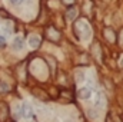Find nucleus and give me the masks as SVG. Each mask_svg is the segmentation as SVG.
I'll list each match as a JSON object with an SVG mask.
<instances>
[{
    "instance_id": "1",
    "label": "nucleus",
    "mask_w": 123,
    "mask_h": 122,
    "mask_svg": "<svg viewBox=\"0 0 123 122\" xmlns=\"http://www.w3.org/2000/svg\"><path fill=\"white\" fill-rule=\"evenodd\" d=\"M20 115L25 116V118H31V116H33V109H31V106L27 102H25V103L22 105V108H20Z\"/></svg>"
},
{
    "instance_id": "2",
    "label": "nucleus",
    "mask_w": 123,
    "mask_h": 122,
    "mask_svg": "<svg viewBox=\"0 0 123 122\" xmlns=\"http://www.w3.org/2000/svg\"><path fill=\"white\" fill-rule=\"evenodd\" d=\"M77 96H79L80 99H89V98L92 96L90 88H82V89H79V91H77Z\"/></svg>"
},
{
    "instance_id": "3",
    "label": "nucleus",
    "mask_w": 123,
    "mask_h": 122,
    "mask_svg": "<svg viewBox=\"0 0 123 122\" xmlns=\"http://www.w3.org/2000/svg\"><path fill=\"white\" fill-rule=\"evenodd\" d=\"M0 33L10 34L12 33V22H1L0 23Z\"/></svg>"
},
{
    "instance_id": "4",
    "label": "nucleus",
    "mask_w": 123,
    "mask_h": 122,
    "mask_svg": "<svg viewBox=\"0 0 123 122\" xmlns=\"http://www.w3.org/2000/svg\"><path fill=\"white\" fill-rule=\"evenodd\" d=\"M9 115V108L6 103H0V122H4Z\"/></svg>"
},
{
    "instance_id": "5",
    "label": "nucleus",
    "mask_w": 123,
    "mask_h": 122,
    "mask_svg": "<svg viewBox=\"0 0 123 122\" xmlns=\"http://www.w3.org/2000/svg\"><path fill=\"white\" fill-rule=\"evenodd\" d=\"M23 45H25V42H23V39L22 37H16L14 40H13V43H12V47H13V50H22L23 49Z\"/></svg>"
},
{
    "instance_id": "6",
    "label": "nucleus",
    "mask_w": 123,
    "mask_h": 122,
    "mask_svg": "<svg viewBox=\"0 0 123 122\" xmlns=\"http://www.w3.org/2000/svg\"><path fill=\"white\" fill-rule=\"evenodd\" d=\"M29 45H30L31 47H39L40 46V37L39 36H36V34H33V36H30L29 37Z\"/></svg>"
},
{
    "instance_id": "7",
    "label": "nucleus",
    "mask_w": 123,
    "mask_h": 122,
    "mask_svg": "<svg viewBox=\"0 0 123 122\" xmlns=\"http://www.w3.org/2000/svg\"><path fill=\"white\" fill-rule=\"evenodd\" d=\"M66 16H67V19H69V20H73V19L76 17V9H74V7H70V9L67 10Z\"/></svg>"
},
{
    "instance_id": "8",
    "label": "nucleus",
    "mask_w": 123,
    "mask_h": 122,
    "mask_svg": "<svg viewBox=\"0 0 123 122\" xmlns=\"http://www.w3.org/2000/svg\"><path fill=\"white\" fill-rule=\"evenodd\" d=\"M9 91H10L9 83H6V82H0V93H7Z\"/></svg>"
},
{
    "instance_id": "9",
    "label": "nucleus",
    "mask_w": 123,
    "mask_h": 122,
    "mask_svg": "<svg viewBox=\"0 0 123 122\" xmlns=\"http://www.w3.org/2000/svg\"><path fill=\"white\" fill-rule=\"evenodd\" d=\"M76 79H77V82H83V79H85L83 72H77V73H76Z\"/></svg>"
},
{
    "instance_id": "10",
    "label": "nucleus",
    "mask_w": 123,
    "mask_h": 122,
    "mask_svg": "<svg viewBox=\"0 0 123 122\" xmlns=\"http://www.w3.org/2000/svg\"><path fill=\"white\" fill-rule=\"evenodd\" d=\"M9 1H10V3H12L13 6H19V4H22V3H23L25 0H9Z\"/></svg>"
},
{
    "instance_id": "11",
    "label": "nucleus",
    "mask_w": 123,
    "mask_h": 122,
    "mask_svg": "<svg viewBox=\"0 0 123 122\" xmlns=\"http://www.w3.org/2000/svg\"><path fill=\"white\" fill-rule=\"evenodd\" d=\"M4 46H6V40H4L3 36H0V49H3Z\"/></svg>"
},
{
    "instance_id": "12",
    "label": "nucleus",
    "mask_w": 123,
    "mask_h": 122,
    "mask_svg": "<svg viewBox=\"0 0 123 122\" xmlns=\"http://www.w3.org/2000/svg\"><path fill=\"white\" fill-rule=\"evenodd\" d=\"M64 1H66V3H72L73 0H64Z\"/></svg>"
}]
</instances>
